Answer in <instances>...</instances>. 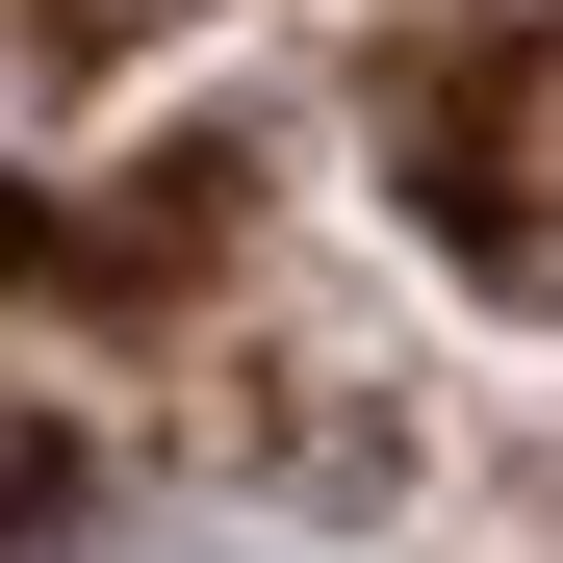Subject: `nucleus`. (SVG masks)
<instances>
[{"label": "nucleus", "mask_w": 563, "mask_h": 563, "mask_svg": "<svg viewBox=\"0 0 563 563\" xmlns=\"http://www.w3.org/2000/svg\"><path fill=\"white\" fill-rule=\"evenodd\" d=\"M512 129H538V103H512V77H461V103L410 129V206H461V256H487V282L538 256V154H512Z\"/></svg>", "instance_id": "f257e3e1"}]
</instances>
